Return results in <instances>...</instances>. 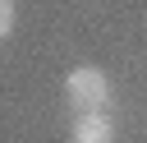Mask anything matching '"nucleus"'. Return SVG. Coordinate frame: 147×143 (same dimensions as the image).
<instances>
[{
    "instance_id": "7ed1b4c3",
    "label": "nucleus",
    "mask_w": 147,
    "mask_h": 143,
    "mask_svg": "<svg viewBox=\"0 0 147 143\" xmlns=\"http://www.w3.org/2000/svg\"><path fill=\"white\" fill-rule=\"evenodd\" d=\"M9 32H14V5H9V0H0V42H5Z\"/></svg>"
},
{
    "instance_id": "f03ea898",
    "label": "nucleus",
    "mask_w": 147,
    "mask_h": 143,
    "mask_svg": "<svg viewBox=\"0 0 147 143\" xmlns=\"http://www.w3.org/2000/svg\"><path fill=\"white\" fill-rule=\"evenodd\" d=\"M74 143H115V125L106 111H92V115H78L74 120Z\"/></svg>"
},
{
    "instance_id": "f257e3e1",
    "label": "nucleus",
    "mask_w": 147,
    "mask_h": 143,
    "mask_svg": "<svg viewBox=\"0 0 147 143\" xmlns=\"http://www.w3.org/2000/svg\"><path fill=\"white\" fill-rule=\"evenodd\" d=\"M64 97H69V106H74L78 115H92V111H101V106L110 101V78H106L96 65H78V69L64 78Z\"/></svg>"
}]
</instances>
